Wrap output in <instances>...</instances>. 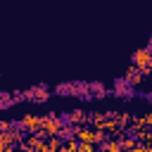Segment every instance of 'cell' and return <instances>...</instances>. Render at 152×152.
Listing matches in <instances>:
<instances>
[{
  "label": "cell",
  "instance_id": "obj_8",
  "mask_svg": "<svg viewBox=\"0 0 152 152\" xmlns=\"http://www.w3.org/2000/svg\"><path fill=\"white\" fill-rule=\"evenodd\" d=\"M17 152H26V150H17Z\"/></svg>",
  "mask_w": 152,
  "mask_h": 152
},
{
  "label": "cell",
  "instance_id": "obj_3",
  "mask_svg": "<svg viewBox=\"0 0 152 152\" xmlns=\"http://www.w3.org/2000/svg\"><path fill=\"white\" fill-rule=\"evenodd\" d=\"M126 81H128L131 86H138V83L142 81V71H140L138 66H131V69L126 71Z\"/></svg>",
  "mask_w": 152,
  "mask_h": 152
},
{
  "label": "cell",
  "instance_id": "obj_2",
  "mask_svg": "<svg viewBox=\"0 0 152 152\" xmlns=\"http://www.w3.org/2000/svg\"><path fill=\"white\" fill-rule=\"evenodd\" d=\"M76 135H78V140H81V142L104 140V133H95V131H90V128H78V131H76Z\"/></svg>",
  "mask_w": 152,
  "mask_h": 152
},
{
  "label": "cell",
  "instance_id": "obj_9",
  "mask_svg": "<svg viewBox=\"0 0 152 152\" xmlns=\"http://www.w3.org/2000/svg\"><path fill=\"white\" fill-rule=\"evenodd\" d=\"M150 95H152V93H150Z\"/></svg>",
  "mask_w": 152,
  "mask_h": 152
},
{
  "label": "cell",
  "instance_id": "obj_4",
  "mask_svg": "<svg viewBox=\"0 0 152 152\" xmlns=\"http://www.w3.org/2000/svg\"><path fill=\"white\" fill-rule=\"evenodd\" d=\"M26 97H28V100H38V102H43V100H48L50 95H48V90L40 86V88H31V90L26 93Z\"/></svg>",
  "mask_w": 152,
  "mask_h": 152
},
{
  "label": "cell",
  "instance_id": "obj_5",
  "mask_svg": "<svg viewBox=\"0 0 152 152\" xmlns=\"http://www.w3.org/2000/svg\"><path fill=\"white\" fill-rule=\"evenodd\" d=\"M21 126H24V128H31V131H36V133H38V126H43V119L24 116V119H21Z\"/></svg>",
  "mask_w": 152,
  "mask_h": 152
},
{
  "label": "cell",
  "instance_id": "obj_7",
  "mask_svg": "<svg viewBox=\"0 0 152 152\" xmlns=\"http://www.w3.org/2000/svg\"><path fill=\"white\" fill-rule=\"evenodd\" d=\"M78 152H93V142H81L78 145Z\"/></svg>",
  "mask_w": 152,
  "mask_h": 152
},
{
  "label": "cell",
  "instance_id": "obj_1",
  "mask_svg": "<svg viewBox=\"0 0 152 152\" xmlns=\"http://www.w3.org/2000/svg\"><path fill=\"white\" fill-rule=\"evenodd\" d=\"M133 66H138L142 74H150V71H152V50L140 48V50L133 55Z\"/></svg>",
  "mask_w": 152,
  "mask_h": 152
},
{
  "label": "cell",
  "instance_id": "obj_6",
  "mask_svg": "<svg viewBox=\"0 0 152 152\" xmlns=\"http://www.w3.org/2000/svg\"><path fill=\"white\" fill-rule=\"evenodd\" d=\"M69 121H71V124H83V121H86V112H83V109H76V112H71Z\"/></svg>",
  "mask_w": 152,
  "mask_h": 152
}]
</instances>
